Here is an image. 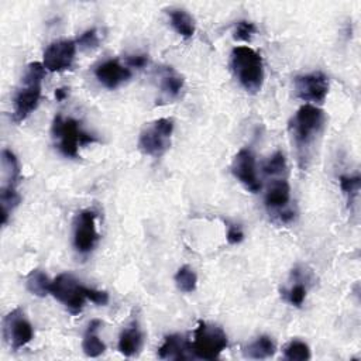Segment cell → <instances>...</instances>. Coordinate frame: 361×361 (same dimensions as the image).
I'll return each mask as SVG.
<instances>
[{"label": "cell", "mask_w": 361, "mask_h": 361, "mask_svg": "<svg viewBox=\"0 0 361 361\" xmlns=\"http://www.w3.org/2000/svg\"><path fill=\"white\" fill-rule=\"evenodd\" d=\"M326 126L324 111L314 104H303L298 109L289 123V131L296 148L300 166L305 168L310 159L313 147Z\"/></svg>", "instance_id": "obj_1"}, {"label": "cell", "mask_w": 361, "mask_h": 361, "mask_svg": "<svg viewBox=\"0 0 361 361\" xmlns=\"http://www.w3.org/2000/svg\"><path fill=\"white\" fill-rule=\"evenodd\" d=\"M45 71L47 69L41 62H31L27 65L21 78V85L13 99V120L16 123L24 121L38 107Z\"/></svg>", "instance_id": "obj_2"}, {"label": "cell", "mask_w": 361, "mask_h": 361, "mask_svg": "<svg viewBox=\"0 0 361 361\" xmlns=\"http://www.w3.org/2000/svg\"><path fill=\"white\" fill-rule=\"evenodd\" d=\"M231 69L238 83L250 93H257L264 83V63L261 55L250 47L240 45L231 51Z\"/></svg>", "instance_id": "obj_3"}, {"label": "cell", "mask_w": 361, "mask_h": 361, "mask_svg": "<svg viewBox=\"0 0 361 361\" xmlns=\"http://www.w3.org/2000/svg\"><path fill=\"white\" fill-rule=\"evenodd\" d=\"M51 134L56 148L69 158H78L80 147L97 141V138L86 133L75 118L63 117L61 114L55 116Z\"/></svg>", "instance_id": "obj_4"}, {"label": "cell", "mask_w": 361, "mask_h": 361, "mask_svg": "<svg viewBox=\"0 0 361 361\" xmlns=\"http://www.w3.org/2000/svg\"><path fill=\"white\" fill-rule=\"evenodd\" d=\"M227 343V334L221 327L200 322L193 331L190 350L196 358L216 360L226 350Z\"/></svg>", "instance_id": "obj_5"}, {"label": "cell", "mask_w": 361, "mask_h": 361, "mask_svg": "<svg viewBox=\"0 0 361 361\" xmlns=\"http://www.w3.org/2000/svg\"><path fill=\"white\" fill-rule=\"evenodd\" d=\"M173 133L172 118H158L145 127L138 138V148L142 154L149 157H161L171 147V138Z\"/></svg>", "instance_id": "obj_6"}, {"label": "cell", "mask_w": 361, "mask_h": 361, "mask_svg": "<svg viewBox=\"0 0 361 361\" xmlns=\"http://www.w3.org/2000/svg\"><path fill=\"white\" fill-rule=\"evenodd\" d=\"M265 207L276 221L288 224L295 219V210L290 209V186L286 176L272 178L264 196Z\"/></svg>", "instance_id": "obj_7"}, {"label": "cell", "mask_w": 361, "mask_h": 361, "mask_svg": "<svg viewBox=\"0 0 361 361\" xmlns=\"http://www.w3.org/2000/svg\"><path fill=\"white\" fill-rule=\"evenodd\" d=\"M51 295L58 299L72 313L78 314L82 312L85 302V285H82L71 274H59L51 283Z\"/></svg>", "instance_id": "obj_8"}, {"label": "cell", "mask_w": 361, "mask_h": 361, "mask_svg": "<svg viewBox=\"0 0 361 361\" xmlns=\"http://www.w3.org/2000/svg\"><path fill=\"white\" fill-rule=\"evenodd\" d=\"M3 336L14 351L23 348L32 340V326L20 307L11 310L3 319Z\"/></svg>", "instance_id": "obj_9"}, {"label": "cell", "mask_w": 361, "mask_h": 361, "mask_svg": "<svg viewBox=\"0 0 361 361\" xmlns=\"http://www.w3.org/2000/svg\"><path fill=\"white\" fill-rule=\"evenodd\" d=\"M293 87L296 96L310 103L320 104L324 102L329 93V79L323 72H312L306 75L296 76L293 80Z\"/></svg>", "instance_id": "obj_10"}, {"label": "cell", "mask_w": 361, "mask_h": 361, "mask_svg": "<svg viewBox=\"0 0 361 361\" xmlns=\"http://www.w3.org/2000/svg\"><path fill=\"white\" fill-rule=\"evenodd\" d=\"M233 176L250 192L257 193L261 190V180L257 173L255 155L250 148H241L231 162Z\"/></svg>", "instance_id": "obj_11"}, {"label": "cell", "mask_w": 361, "mask_h": 361, "mask_svg": "<svg viewBox=\"0 0 361 361\" xmlns=\"http://www.w3.org/2000/svg\"><path fill=\"white\" fill-rule=\"evenodd\" d=\"M76 42L72 39H59L51 42L42 55V65L49 72H63L73 63Z\"/></svg>", "instance_id": "obj_12"}, {"label": "cell", "mask_w": 361, "mask_h": 361, "mask_svg": "<svg viewBox=\"0 0 361 361\" xmlns=\"http://www.w3.org/2000/svg\"><path fill=\"white\" fill-rule=\"evenodd\" d=\"M99 240L96 230V213L93 210H82L75 219L73 227V245L76 251L86 254L90 252Z\"/></svg>", "instance_id": "obj_13"}, {"label": "cell", "mask_w": 361, "mask_h": 361, "mask_svg": "<svg viewBox=\"0 0 361 361\" xmlns=\"http://www.w3.org/2000/svg\"><path fill=\"white\" fill-rule=\"evenodd\" d=\"M94 75L104 87L116 89L131 78V71L117 59H107L94 69Z\"/></svg>", "instance_id": "obj_14"}, {"label": "cell", "mask_w": 361, "mask_h": 361, "mask_svg": "<svg viewBox=\"0 0 361 361\" xmlns=\"http://www.w3.org/2000/svg\"><path fill=\"white\" fill-rule=\"evenodd\" d=\"M20 179V165L10 149L1 151V188L0 190H16Z\"/></svg>", "instance_id": "obj_15"}, {"label": "cell", "mask_w": 361, "mask_h": 361, "mask_svg": "<svg viewBox=\"0 0 361 361\" xmlns=\"http://www.w3.org/2000/svg\"><path fill=\"white\" fill-rule=\"evenodd\" d=\"M188 351L192 353L190 343L179 334H171L165 337L158 348V357L162 360H183L188 358Z\"/></svg>", "instance_id": "obj_16"}, {"label": "cell", "mask_w": 361, "mask_h": 361, "mask_svg": "<svg viewBox=\"0 0 361 361\" xmlns=\"http://www.w3.org/2000/svg\"><path fill=\"white\" fill-rule=\"evenodd\" d=\"M159 89L166 99H176L183 89V78L172 66H164L159 73Z\"/></svg>", "instance_id": "obj_17"}, {"label": "cell", "mask_w": 361, "mask_h": 361, "mask_svg": "<svg viewBox=\"0 0 361 361\" xmlns=\"http://www.w3.org/2000/svg\"><path fill=\"white\" fill-rule=\"evenodd\" d=\"M142 347V333L137 326H130L120 333L118 350L126 357H133L138 354Z\"/></svg>", "instance_id": "obj_18"}, {"label": "cell", "mask_w": 361, "mask_h": 361, "mask_svg": "<svg viewBox=\"0 0 361 361\" xmlns=\"http://www.w3.org/2000/svg\"><path fill=\"white\" fill-rule=\"evenodd\" d=\"M100 326H102L100 320H92L83 336L82 348L87 357H99L106 351V344L97 336Z\"/></svg>", "instance_id": "obj_19"}, {"label": "cell", "mask_w": 361, "mask_h": 361, "mask_svg": "<svg viewBox=\"0 0 361 361\" xmlns=\"http://www.w3.org/2000/svg\"><path fill=\"white\" fill-rule=\"evenodd\" d=\"M169 20H171V25L172 28L183 38H190L195 34V20L193 17L180 8H175V10H169Z\"/></svg>", "instance_id": "obj_20"}, {"label": "cell", "mask_w": 361, "mask_h": 361, "mask_svg": "<svg viewBox=\"0 0 361 361\" xmlns=\"http://www.w3.org/2000/svg\"><path fill=\"white\" fill-rule=\"evenodd\" d=\"M244 354L248 358L264 360L275 354V343L269 336H259L244 348Z\"/></svg>", "instance_id": "obj_21"}, {"label": "cell", "mask_w": 361, "mask_h": 361, "mask_svg": "<svg viewBox=\"0 0 361 361\" xmlns=\"http://www.w3.org/2000/svg\"><path fill=\"white\" fill-rule=\"evenodd\" d=\"M51 283L52 281L48 278V275L41 269H32L25 279L27 289L39 298H44L51 293Z\"/></svg>", "instance_id": "obj_22"}, {"label": "cell", "mask_w": 361, "mask_h": 361, "mask_svg": "<svg viewBox=\"0 0 361 361\" xmlns=\"http://www.w3.org/2000/svg\"><path fill=\"white\" fill-rule=\"evenodd\" d=\"M175 283L180 292L192 293L196 289L197 276L189 265H183L175 274Z\"/></svg>", "instance_id": "obj_23"}, {"label": "cell", "mask_w": 361, "mask_h": 361, "mask_svg": "<svg viewBox=\"0 0 361 361\" xmlns=\"http://www.w3.org/2000/svg\"><path fill=\"white\" fill-rule=\"evenodd\" d=\"M283 357L290 361H306L310 358V348L302 340H292L283 347Z\"/></svg>", "instance_id": "obj_24"}, {"label": "cell", "mask_w": 361, "mask_h": 361, "mask_svg": "<svg viewBox=\"0 0 361 361\" xmlns=\"http://www.w3.org/2000/svg\"><path fill=\"white\" fill-rule=\"evenodd\" d=\"M286 171H288L286 158H285V155L281 151H276L275 154H272L271 158L264 165L265 175L271 176V178L286 176Z\"/></svg>", "instance_id": "obj_25"}, {"label": "cell", "mask_w": 361, "mask_h": 361, "mask_svg": "<svg viewBox=\"0 0 361 361\" xmlns=\"http://www.w3.org/2000/svg\"><path fill=\"white\" fill-rule=\"evenodd\" d=\"M338 183H340V188H341L343 193L347 196L348 204H353L355 202V199L358 196V192H360V188H361L360 175H354V176L340 175L338 176Z\"/></svg>", "instance_id": "obj_26"}, {"label": "cell", "mask_w": 361, "mask_h": 361, "mask_svg": "<svg viewBox=\"0 0 361 361\" xmlns=\"http://www.w3.org/2000/svg\"><path fill=\"white\" fill-rule=\"evenodd\" d=\"M257 28L250 21H245V20H241L235 24L234 27V32H233V37L235 41H243V42H250L252 35L255 34Z\"/></svg>", "instance_id": "obj_27"}, {"label": "cell", "mask_w": 361, "mask_h": 361, "mask_svg": "<svg viewBox=\"0 0 361 361\" xmlns=\"http://www.w3.org/2000/svg\"><path fill=\"white\" fill-rule=\"evenodd\" d=\"M306 298V286L302 282H296L286 293V299L293 306H300Z\"/></svg>", "instance_id": "obj_28"}, {"label": "cell", "mask_w": 361, "mask_h": 361, "mask_svg": "<svg viewBox=\"0 0 361 361\" xmlns=\"http://www.w3.org/2000/svg\"><path fill=\"white\" fill-rule=\"evenodd\" d=\"M76 45L82 49H93L99 45V34L94 28L85 31L76 41Z\"/></svg>", "instance_id": "obj_29"}, {"label": "cell", "mask_w": 361, "mask_h": 361, "mask_svg": "<svg viewBox=\"0 0 361 361\" xmlns=\"http://www.w3.org/2000/svg\"><path fill=\"white\" fill-rule=\"evenodd\" d=\"M85 295L87 298V300L99 305V306H104L109 303V293L106 290H99L94 288H87L85 286Z\"/></svg>", "instance_id": "obj_30"}, {"label": "cell", "mask_w": 361, "mask_h": 361, "mask_svg": "<svg viewBox=\"0 0 361 361\" xmlns=\"http://www.w3.org/2000/svg\"><path fill=\"white\" fill-rule=\"evenodd\" d=\"M244 240V233H243V230L238 227V226H235V224H230L228 227H227V241L230 243V244H238V243H241Z\"/></svg>", "instance_id": "obj_31"}, {"label": "cell", "mask_w": 361, "mask_h": 361, "mask_svg": "<svg viewBox=\"0 0 361 361\" xmlns=\"http://www.w3.org/2000/svg\"><path fill=\"white\" fill-rule=\"evenodd\" d=\"M147 62L148 59L145 55H131L127 58V63L131 68H142L147 65Z\"/></svg>", "instance_id": "obj_32"}, {"label": "cell", "mask_w": 361, "mask_h": 361, "mask_svg": "<svg viewBox=\"0 0 361 361\" xmlns=\"http://www.w3.org/2000/svg\"><path fill=\"white\" fill-rule=\"evenodd\" d=\"M66 94H68V92H66V89H56L55 90V99L56 100H63L65 97H66Z\"/></svg>", "instance_id": "obj_33"}]
</instances>
